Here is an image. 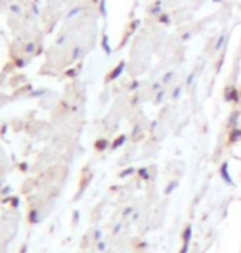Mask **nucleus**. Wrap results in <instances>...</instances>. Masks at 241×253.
I'll return each instance as SVG.
<instances>
[{
  "mask_svg": "<svg viewBox=\"0 0 241 253\" xmlns=\"http://www.w3.org/2000/svg\"><path fill=\"white\" fill-rule=\"evenodd\" d=\"M241 99V91L238 88L235 86V84H228V86L225 88V101L228 103H238Z\"/></svg>",
  "mask_w": 241,
  "mask_h": 253,
  "instance_id": "nucleus-1",
  "label": "nucleus"
},
{
  "mask_svg": "<svg viewBox=\"0 0 241 253\" xmlns=\"http://www.w3.org/2000/svg\"><path fill=\"white\" fill-rule=\"evenodd\" d=\"M220 175H221V179H223L228 185H235L233 179L230 177V172H228V162H223V164H221V167H220Z\"/></svg>",
  "mask_w": 241,
  "mask_h": 253,
  "instance_id": "nucleus-2",
  "label": "nucleus"
},
{
  "mask_svg": "<svg viewBox=\"0 0 241 253\" xmlns=\"http://www.w3.org/2000/svg\"><path fill=\"white\" fill-rule=\"evenodd\" d=\"M177 185H178V182H177V179H175V180H170V182H169V187H167V189H165V194H167V195H170V194H172V192H173V190H175V189H177Z\"/></svg>",
  "mask_w": 241,
  "mask_h": 253,
  "instance_id": "nucleus-7",
  "label": "nucleus"
},
{
  "mask_svg": "<svg viewBox=\"0 0 241 253\" xmlns=\"http://www.w3.org/2000/svg\"><path fill=\"white\" fill-rule=\"evenodd\" d=\"M190 238H192V227L188 225L182 233V243H190Z\"/></svg>",
  "mask_w": 241,
  "mask_h": 253,
  "instance_id": "nucleus-5",
  "label": "nucleus"
},
{
  "mask_svg": "<svg viewBox=\"0 0 241 253\" xmlns=\"http://www.w3.org/2000/svg\"><path fill=\"white\" fill-rule=\"evenodd\" d=\"M159 22H164V23H170V18H169V15H160V17H159Z\"/></svg>",
  "mask_w": 241,
  "mask_h": 253,
  "instance_id": "nucleus-10",
  "label": "nucleus"
},
{
  "mask_svg": "<svg viewBox=\"0 0 241 253\" xmlns=\"http://www.w3.org/2000/svg\"><path fill=\"white\" fill-rule=\"evenodd\" d=\"M164 91H159L157 93V98H155V103H160V101H162V99H164Z\"/></svg>",
  "mask_w": 241,
  "mask_h": 253,
  "instance_id": "nucleus-11",
  "label": "nucleus"
},
{
  "mask_svg": "<svg viewBox=\"0 0 241 253\" xmlns=\"http://www.w3.org/2000/svg\"><path fill=\"white\" fill-rule=\"evenodd\" d=\"M193 78H195V73H192V75H190V76H188V78H187V84H188V86H190V84H192Z\"/></svg>",
  "mask_w": 241,
  "mask_h": 253,
  "instance_id": "nucleus-12",
  "label": "nucleus"
},
{
  "mask_svg": "<svg viewBox=\"0 0 241 253\" xmlns=\"http://www.w3.org/2000/svg\"><path fill=\"white\" fill-rule=\"evenodd\" d=\"M225 42H226V35H221L218 40H216V43L213 46V50L215 51H220L221 48H223V45H225Z\"/></svg>",
  "mask_w": 241,
  "mask_h": 253,
  "instance_id": "nucleus-6",
  "label": "nucleus"
},
{
  "mask_svg": "<svg viewBox=\"0 0 241 253\" xmlns=\"http://www.w3.org/2000/svg\"><path fill=\"white\" fill-rule=\"evenodd\" d=\"M240 116H241V111L240 109H236V111L231 113V116L228 119V126L233 129V127H238V121H240Z\"/></svg>",
  "mask_w": 241,
  "mask_h": 253,
  "instance_id": "nucleus-4",
  "label": "nucleus"
},
{
  "mask_svg": "<svg viewBox=\"0 0 241 253\" xmlns=\"http://www.w3.org/2000/svg\"><path fill=\"white\" fill-rule=\"evenodd\" d=\"M240 141H241V127H233L228 134V142L230 144H236Z\"/></svg>",
  "mask_w": 241,
  "mask_h": 253,
  "instance_id": "nucleus-3",
  "label": "nucleus"
},
{
  "mask_svg": "<svg viewBox=\"0 0 241 253\" xmlns=\"http://www.w3.org/2000/svg\"><path fill=\"white\" fill-rule=\"evenodd\" d=\"M173 75H175V73H173V71H169V73H167V75H165V76H164L162 83H164V84H169V83H170V80H172V78H173Z\"/></svg>",
  "mask_w": 241,
  "mask_h": 253,
  "instance_id": "nucleus-8",
  "label": "nucleus"
},
{
  "mask_svg": "<svg viewBox=\"0 0 241 253\" xmlns=\"http://www.w3.org/2000/svg\"><path fill=\"white\" fill-rule=\"evenodd\" d=\"M180 93H182V86H177L175 89H173L172 98H173V99H178V98H180Z\"/></svg>",
  "mask_w": 241,
  "mask_h": 253,
  "instance_id": "nucleus-9",
  "label": "nucleus"
}]
</instances>
